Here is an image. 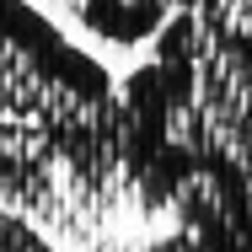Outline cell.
Segmentation results:
<instances>
[{
    "instance_id": "6da1fadb",
    "label": "cell",
    "mask_w": 252,
    "mask_h": 252,
    "mask_svg": "<svg viewBox=\"0 0 252 252\" xmlns=\"http://www.w3.org/2000/svg\"><path fill=\"white\" fill-rule=\"evenodd\" d=\"M118 188L209 247L252 252V38L177 11L118 86Z\"/></svg>"
},
{
    "instance_id": "7a4b0ae2",
    "label": "cell",
    "mask_w": 252,
    "mask_h": 252,
    "mask_svg": "<svg viewBox=\"0 0 252 252\" xmlns=\"http://www.w3.org/2000/svg\"><path fill=\"white\" fill-rule=\"evenodd\" d=\"M118 183V86L27 0H0V204Z\"/></svg>"
},
{
    "instance_id": "3957f363",
    "label": "cell",
    "mask_w": 252,
    "mask_h": 252,
    "mask_svg": "<svg viewBox=\"0 0 252 252\" xmlns=\"http://www.w3.org/2000/svg\"><path fill=\"white\" fill-rule=\"evenodd\" d=\"M64 11L86 32L134 49V43H156L166 32V22L183 11V0H64Z\"/></svg>"
},
{
    "instance_id": "277c9868",
    "label": "cell",
    "mask_w": 252,
    "mask_h": 252,
    "mask_svg": "<svg viewBox=\"0 0 252 252\" xmlns=\"http://www.w3.org/2000/svg\"><path fill=\"white\" fill-rule=\"evenodd\" d=\"M0 252H54V247L43 242V231L32 220H22L16 209L0 204Z\"/></svg>"
},
{
    "instance_id": "5b68a950",
    "label": "cell",
    "mask_w": 252,
    "mask_h": 252,
    "mask_svg": "<svg viewBox=\"0 0 252 252\" xmlns=\"http://www.w3.org/2000/svg\"><path fill=\"white\" fill-rule=\"evenodd\" d=\"M183 11H204V16H215L220 27L252 38V0H183Z\"/></svg>"
},
{
    "instance_id": "8992f818",
    "label": "cell",
    "mask_w": 252,
    "mask_h": 252,
    "mask_svg": "<svg viewBox=\"0 0 252 252\" xmlns=\"http://www.w3.org/2000/svg\"><path fill=\"white\" fill-rule=\"evenodd\" d=\"M134 252H231V247H209L204 236H188V231H172L166 242H151V247H134Z\"/></svg>"
}]
</instances>
